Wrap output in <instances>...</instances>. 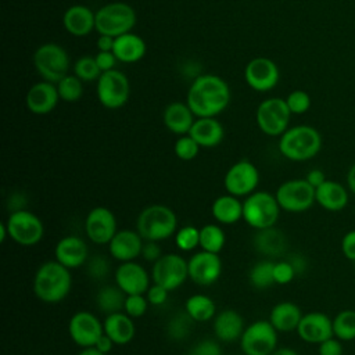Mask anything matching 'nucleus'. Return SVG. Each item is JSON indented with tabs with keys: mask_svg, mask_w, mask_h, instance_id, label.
Segmentation results:
<instances>
[{
	"mask_svg": "<svg viewBox=\"0 0 355 355\" xmlns=\"http://www.w3.org/2000/svg\"><path fill=\"white\" fill-rule=\"evenodd\" d=\"M186 103L197 118L216 116L230 103L229 85L218 75H200L191 83Z\"/></svg>",
	"mask_w": 355,
	"mask_h": 355,
	"instance_id": "obj_1",
	"label": "nucleus"
},
{
	"mask_svg": "<svg viewBox=\"0 0 355 355\" xmlns=\"http://www.w3.org/2000/svg\"><path fill=\"white\" fill-rule=\"evenodd\" d=\"M72 287V276L68 268L58 261L43 262L33 276V294L46 304H57L68 297Z\"/></svg>",
	"mask_w": 355,
	"mask_h": 355,
	"instance_id": "obj_2",
	"label": "nucleus"
},
{
	"mask_svg": "<svg viewBox=\"0 0 355 355\" xmlns=\"http://www.w3.org/2000/svg\"><path fill=\"white\" fill-rule=\"evenodd\" d=\"M322 150V136L311 125H295L279 137V151L288 161L304 162L312 159Z\"/></svg>",
	"mask_w": 355,
	"mask_h": 355,
	"instance_id": "obj_3",
	"label": "nucleus"
},
{
	"mask_svg": "<svg viewBox=\"0 0 355 355\" xmlns=\"http://www.w3.org/2000/svg\"><path fill=\"white\" fill-rule=\"evenodd\" d=\"M136 230L144 240L159 243L175 236L178 230V216L168 205L151 204L139 214Z\"/></svg>",
	"mask_w": 355,
	"mask_h": 355,
	"instance_id": "obj_4",
	"label": "nucleus"
},
{
	"mask_svg": "<svg viewBox=\"0 0 355 355\" xmlns=\"http://www.w3.org/2000/svg\"><path fill=\"white\" fill-rule=\"evenodd\" d=\"M280 211L276 196L269 191H254L243 201V219L255 230L275 226Z\"/></svg>",
	"mask_w": 355,
	"mask_h": 355,
	"instance_id": "obj_5",
	"label": "nucleus"
},
{
	"mask_svg": "<svg viewBox=\"0 0 355 355\" xmlns=\"http://www.w3.org/2000/svg\"><path fill=\"white\" fill-rule=\"evenodd\" d=\"M136 25V11L122 1H112L96 11V31L100 35L118 37L132 32Z\"/></svg>",
	"mask_w": 355,
	"mask_h": 355,
	"instance_id": "obj_6",
	"label": "nucleus"
},
{
	"mask_svg": "<svg viewBox=\"0 0 355 355\" xmlns=\"http://www.w3.org/2000/svg\"><path fill=\"white\" fill-rule=\"evenodd\" d=\"M33 65L43 80L57 83L69 71V57L65 49L57 43H44L33 53Z\"/></svg>",
	"mask_w": 355,
	"mask_h": 355,
	"instance_id": "obj_7",
	"label": "nucleus"
},
{
	"mask_svg": "<svg viewBox=\"0 0 355 355\" xmlns=\"http://www.w3.org/2000/svg\"><path fill=\"white\" fill-rule=\"evenodd\" d=\"M4 223L10 239L24 247L36 245L44 236V225L42 219L28 209L12 211Z\"/></svg>",
	"mask_w": 355,
	"mask_h": 355,
	"instance_id": "obj_8",
	"label": "nucleus"
},
{
	"mask_svg": "<svg viewBox=\"0 0 355 355\" xmlns=\"http://www.w3.org/2000/svg\"><path fill=\"white\" fill-rule=\"evenodd\" d=\"M291 115L286 98L269 97L258 105L255 121L262 133L272 137H280L288 129Z\"/></svg>",
	"mask_w": 355,
	"mask_h": 355,
	"instance_id": "obj_9",
	"label": "nucleus"
},
{
	"mask_svg": "<svg viewBox=\"0 0 355 355\" xmlns=\"http://www.w3.org/2000/svg\"><path fill=\"white\" fill-rule=\"evenodd\" d=\"M277 330L269 320H255L245 326L239 343L244 355H270L277 348Z\"/></svg>",
	"mask_w": 355,
	"mask_h": 355,
	"instance_id": "obj_10",
	"label": "nucleus"
},
{
	"mask_svg": "<svg viewBox=\"0 0 355 355\" xmlns=\"http://www.w3.org/2000/svg\"><path fill=\"white\" fill-rule=\"evenodd\" d=\"M275 196L280 208L291 214L305 212L316 202L315 187H312L305 178L283 182Z\"/></svg>",
	"mask_w": 355,
	"mask_h": 355,
	"instance_id": "obj_11",
	"label": "nucleus"
},
{
	"mask_svg": "<svg viewBox=\"0 0 355 355\" xmlns=\"http://www.w3.org/2000/svg\"><path fill=\"white\" fill-rule=\"evenodd\" d=\"M97 98L100 104L108 110L123 107L130 96L129 79L119 69L103 72L97 79Z\"/></svg>",
	"mask_w": 355,
	"mask_h": 355,
	"instance_id": "obj_12",
	"label": "nucleus"
},
{
	"mask_svg": "<svg viewBox=\"0 0 355 355\" xmlns=\"http://www.w3.org/2000/svg\"><path fill=\"white\" fill-rule=\"evenodd\" d=\"M187 277H189L187 259H184L179 254L169 252V254L161 255V258L153 263V268H151L153 283L161 284L168 291L176 290L180 286H183Z\"/></svg>",
	"mask_w": 355,
	"mask_h": 355,
	"instance_id": "obj_13",
	"label": "nucleus"
},
{
	"mask_svg": "<svg viewBox=\"0 0 355 355\" xmlns=\"http://www.w3.org/2000/svg\"><path fill=\"white\" fill-rule=\"evenodd\" d=\"M259 184L258 168L248 159H240L234 162L225 173L223 186L225 190L236 197H247L257 191Z\"/></svg>",
	"mask_w": 355,
	"mask_h": 355,
	"instance_id": "obj_14",
	"label": "nucleus"
},
{
	"mask_svg": "<svg viewBox=\"0 0 355 355\" xmlns=\"http://www.w3.org/2000/svg\"><path fill=\"white\" fill-rule=\"evenodd\" d=\"M68 334L71 340L80 348L94 347L97 340L104 334L103 322L92 312H75L68 323Z\"/></svg>",
	"mask_w": 355,
	"mask_h": 355,
	"instance_id": "obj_15",
	"label": "nucleus"
},
{
	"mask_svg": "<svg viewBox=\"0 0 355 355\" xmlns=\"http://www.w3.org/2000/svg\"><path fill=\"white\" fill-rule=\"evenodd\" d=\"M189 279L201 287L214 284L222 275V261L219 254L204 250L197 251L187 259Z\"/></svg>",
	"mask_w": 355,
	"mask_h": 355,
	"instance_id": "obj_16",
	"label": "nucleus"
},
{
	"mask_svg": "<svg viewBox=\"0 0 355 355\" xmlns=\"http://www.w3.org/2000/svg\"><path fill=\"white\" fill-rule=\"evenodd\" d=\"M118 232L116 218L107 207H94L85 219V233L94 244H108Z\"/></svg>",
	"mask_w": 355,
	"mask_h": 355,
	"instance_id": "obj_17",
	"label": "nucleus"
},
{
	"mask_svg": "<svg viewBox=\"0 0 355 355\" xmlns=\"http://www.w3.org/2000/svg\"><path fill=\"white\" fill-rule=\"evenodd\" d=\"M279 67L266 57H255L244 68V79L255 92L272 90L279 83Z\"/></svg>",
	"mask_w": 355,
	"mask_h": 355,
	"instance_id": "obj_18",
	"label": "nucleus"
},
{
	"mask_svg": "<svg viewBox=\"0 0 355 355\" xmlns=\"http://www.w3.org/2000/svg\"><path fill=\"white\" fill-rule=\"evenodd\" d=\"M114 280L126 295L146 294L151 286V275H148L143 265L135 261L121 262L114 272Z\"/></svg>",
	"mask_w": 355,
	"mask_h": 355,
	"instance_id": "obj_19",
	"label": "nucleus"
},
{
	"mask_svg": "<svg viewBox=\"0 0 355 355\" xmlns=\"http://www.w3.org/2000/svg\"><path fill=\"white\" fill-rule=\"evenodd\" d=\"M298 337L308 344H320L333 337V319L324 312L304 313L297 327Z\"/></svg>",
	"mask_w": 355,
	"mask_h": 355,
	"instance_id": "obj_20",
	"label": "nucleus"
},
{
	"mask_svg": "<svg viewBox=\"0 0 355 355\" xmlns=\"http://www.w3.org/2000/svg\"><path fill=\"white\" fill-rule=\"evenodd\" d=\"M60 101L57 85L42 80L32 85L26 93V108L35 115H46L51 112Z\"/></svg>",
	"mask_w": 355,
	"mask_h": 355,
	"instance_id": "obj_21",
	"label": "nucleus"
},
{
	"mask_svg": "<svg viewBox=\"0 0 355 355\" xmlns=\"http://www.w3.org/2000/svg\"><path fill=\"white\" fill-rule=\"evenodd\" d=\"M144 244V239L140 236L137 230L122 229L115 233L111 241L107 244L110 255L119 261L128 262L136 259L141 255V248Z\"/></svg>",
	"mask_w": 355,
	"mask_h": 355,
	"instance_id": "obj_22",
	"label": "nucleus"
},
{
	"mask_svg": "<svg viewBox=\"0 0 355 355\" xmlns=\"http://www.w3.org/2000/svg\"><path fill=\"white\" fill-rule=\"evenodd\" d=\"M55 261L68 269L83 266L89 259V248L83 239L78 236H65L58 240L54 248Z\"/></svg>",
	"mask_w": 355,
	"mask_h": 355,
	"instance_id": "obj_23",
	"label": "nucleus"
},
{
	"mask_svg": "<svg viewBox=\"0 0 355 355\" xmlns=\"http://www.w3.org/2000/svg\"><path fill=\"white\" fill-rule=\"evenodd\" d=\"M315 198L320 208L329 212H340L348 205L349 190L344 184L327 179L315 189Z\"/></svg>",
	"mask_w": 355,
	"mask_h": 355,
	"instance_id": "obj_24",
	"label": "nucleus"
},
{
	"mask_svg": "<svg viewBox=\"0 0 355 355\" xmlns=\"http://www.w3.org/2000/svg\"><path fill=\"white\" fill-rule=\"evenodd\" d=\"M62 25L72 36H87L96 29V12L83 4L71 6L62 15Z\"/></svg>",
	"mask_w": 355,
	"mask_h": 355,
	"instance_id": "obj_25",
	"label": "nucleus"
},
{
	"mask_svg": "<svg viewBox=\"0 0 355 355\" xmlns=\"http://www.w3.org/2000/svg\"><path fill=\"white\" fill-rule=\"evenodd\" d=\"M104 334H107L115 345L129 344L136 334V326L133 318H130L123 311L105 315L103 322Z\"/></svg>",
	"mask_w": 355,
	"mask_h": 355,
	"instance_id": "obj_26",
	"label": "nucleus"
},
{
	"mask_svg": "<svg viewBox=\"0 0 355 355\" xmlns=\"http://www.w3.org/2000/svg\"><path fill=\"white\" fill-rule=\"evenodd\" d=\"M244 329V319L237 311L225 309L214 318V334L222 343L239 341Z\"/></svg>",
	"mask_w": 355,
	"mask_h": 355,
	"instance_id": "obj_27",
	"label": "nucleus"
},
{
	"mask_svg": "<svg viewBox=\"0 0 355 355\" xmlns=\"http://www.w3.org/2000/svg\"><path fill=\"white\" fill-rule=\"evenodd\" d=\"M194 116L196 115L193 114L187 103L173 101L165 107L162 114V121L168 130H171L175 135L183 136V135H189L196 121Z\"/></svg>",
	"mask_w": 355,
	"mask_h": 355,
	"instance_id": "obj_28",
	"label": "nucleus"
},
{
	"mask_svg": "<svg viewBox=\"0 0 355 355\" xmlns=\"http://www.w3.org/2000/svg\"><path fill=\"white\" fill-rule=\"evenodd\" d=\"M252 245L254 248L269 258L280 257L287 250V237L284 233L275 226L255 230L252 236Z\"/></svg>",
	"mask_w": 355,
	"mask_h": 355,
	"instance_id": "obj_29",
	"label": "nucleus"
},
{
	"mask_svg": "<svg viewBox=\"0 0 355 355\" xmlns=\"http://www.w3.org/2000/svg\"><path fill=\"white\" fill-rule=\"evenodd\" d=\"M189 135L200 144V147L211 148L216 147L223 140L225 130L215 116H205L194 121Z\"/></svg>",
	"mask_w": 355,
	"mask_h": 355,
	"instance_id": "obj_30",
	"label": "nucleus"
},
{
	"mask_svg": "<svg viewBox=\"0 0 355 355\" xmlns=\"http://www.w3.org/2000/svg\"><path fill=\"white\" fill-rule=\"evenodd\" d=\"M302 315V311L295 302L282 301L270 309L269 322L279 333H290L297 330Z\"/></svg>",
	"mask_w": 355,
	"mask_h": 355,
	"instance_id": "obj_31",
	"label": "nucleus"
},
{
	"mask_svg": "<svg viewBox=\"0 0 355 355\" xmlns=\"http://www.w3.org/2000/svg\"><path fill=\"white\" fill-rule=\"evenodd\" d=\"M147 51V46L143 37L136 33L128 32L115 37L112 53L119 62L133 64L140 61Z\"/></svg>",
	"mask_w": 355,
	"mask_h": 355,
	"instance_id": "obj_32",
	"label": "nucleus"
},
{
	"mask_svg": "<svg viewBox=\"0 0 355 355\" xmlns=\"http://www.w3.org/2000/svg\"><path fill=\"white\" fill-rule=\"evenodd\" d=\"M214 219L220 225H233L243 219V201L232 194H222L211 205Z\"/></svg>",
	"mask_w": 355,
	"mask_h": 355,
	"instance_id": "obj_33",
	"label": "nucleus"
},
{
	"mask_svg": "<svg viewBox=\"0 0 355 355\" xmlns=\"http://www.w3.org/2000/svg\"><path fill=\"white\" fill-rule=\"evenodd\" d=\"M184 311L194 322H208L216 315V306L211 297L193 294L184 302Z\"/></svg>",
	"mask_w": 355,
	"mask_h": 355,
	"instance_id": "obj_34",
	"label": "nucleus"
},
{
	"mask_svg": "<svg viewBox=\"0 0 355 355\" xmlns=\"http://www.w3.org/2000/svg\"><path fill=\"white\" fill-rule=\"evenodd\" d=\"M126 294L115 286H103L96 294V305L105 315L123 311Z\"/></svg>",
	"mask_w": 355,
	"mask_h": 355,
	"instance_id": "obj_35",
	"label": "nucleus"
},
{
	"mask_svg": "<svg viewBox=\"0 0 355 355\" xmlns=\"http://www.w3.org/2000/svg\"><path fill=\"white\" fill-rule=\"evenodd\" d=\"M226 243V234L219 225L207 223L200 227V248L219 254Z\"/></svg>",
	"mask_w": 355,
	"mask_h": 355,
	"instance_id": "obj_36",
	"label": "nucleus"
},
{
	"mask_svg": "<svg viewBox=\"0 0 355 355\" xmlns=\"http://www.w3.org/2000/svg\"><path fill=\"white\" fill-rule=\"evenodd\" d=\"M333 334L343 343L355 340V311L354 309H343L333 318Z\"/></svg>",
	"mask_w": 355,
	"mask_h": 355,
	"instance_id": "obj_37",
	"label": "nucleus"
},
{
	"mask_svg": "<svg viewBox=\"0 0 355 355\" xmlns=\"http://www.w3.org/2000/svg\"><path fill=\"white\" fill-rule=\"evenodd\" d=\"M273 268H275V262L268 259L254 263L248 272V280L251 286L255 288L263 290L276 284L275 276H273Z\"/></svg>",
	"mask_w": 355,
	"mask_h": 355,
	"instance_id": "obj_38",
	"label": "nucleus"
},
{
	"mask_svg": "<svg viewBox=\"0 0 355 355\" xmlns=\"http://www.w3.org/2000/svg\"><path fill=\"white\" fill-rule=\"evenodd\" d=\"M196 322L189 316L186 311L173 315L166 323V334L173 341H183L190 336L193 324Z\"/></svg>",
	"mask_w": 355,
	"mask_h": 355,
	"instance_id": "obj_39",
	"label": "nucleus"
},
{
	"mask_svg": "<svg viewBox=\"0 0 355 355\" xmlns=\"http://www.w3.org/2000/svg\"><path fill=\"white\" fill-rule=\"evenodd\" d=\"M57 90L60 94V100L67 103H75L80 100L83 94L82 80L76 75H65L57 83Z\"/></svg>",
	"mask_w": 355,
	"mask_h": 355,
	"instance_id": "obj_40",
	"label": "nucleus"
},
{
	"mask_svg": "<svg viewBox=\"0 0 355 355\" xmlns=\"http://www.w3.org/2000/svg\"><path fill=\"white\" fill-rule=\"evenodd\" d=\"M101 69L97 65L94 57L82 55L73 64V75H76L82 82H93L97 80L101 75Z\"/></svg>",
	"mask_w": 355,
	"mask_h": 355,
	"instance_id": "obj_41",
	"label": "nucleus"
},
{
	"mask_svg": "<svg viewBox=\"0 0 355 355\" xmlns=\"http://www.w3.org/2000/svg\"><path fill=\"white\" fill-rule=\"evenodd\" d=\"M173 239H175L176 247L180 251H184V252L193 251L197 247H200V229L193 225L183 226L176 230Z\"/></svg>",
	"mask_w": 355,
	"mask_h": 355,
	"instance_id": "obj_42",
	"label": "nucleus"
},
{
	"mask_svg": "<svg viewBox=\"0 0 355 355\" xmlns=\"http://www.w3.org/2000/svg\"><path fill=\"white\" fill-rule=\"evenodd\" d=\"M200 144L190 136V135H183L180 136L173 146L175 155L182 159V161H191L198 155L200 151Z\"/></svg>",
	"mask_w": 355,
	"mask_h": 355,
	"instance_id": "obj_43",
	"label": "nucleus"
},
{
	"mask_svg": "<svg viewBox=\"0 0 355 355\" xmlns=\"http://www.w3.org/2000/svg\"><path fill=\"white\" fill-rule=\"evenodd\" d=\"M86 272L94 280H104L111 270L110 259L104 255H93L87 259Z\"/></svg>",
	"mask_w": 355,
	"mask_h": 355,
	"instance_id": "obj_44",
	"label": "nucleus"
},
{
	"mask_svg": "<svg viewBox=\"0 0 355 355\" xmlns=\"http://www.w3.org/2000/svg\"><path fill=\"white\" fill-rule=\"evenodd\" d=\"M286 103L291 114L301 115L311 108V96L305 90L297 89L288 93V96L286 97Z\"/></svg>",
	"mask_w": 355,
	"mask_h": 355,
	"instance_id": "obj_45",
	"label": "nucleus"
},
{
	"mask_svg": "<svg viewBox=\"0 0 355 355\" xmlns=\"http://www.w3.org/2000/svg\"><path fill=\"white\" fill-rule=\"evenodd\" d=\"M148 301L146 294H133V295H126L125 298V305H123V312L128 313L130 318L137 319L141 318L147 309H148Z\"/></svg>",
	"mask_w": 355,
	"mask_h": 355,
	"instance_id": "obj_46",
	"label": "nucleus"
},
{
	"mask_svg": "<svg viewBox=\"0 0 355 355\" xmlns=\"http://www.w3.org/2000/svg\"><path fill=\"white\" fill-rule=\"evenodd\" d=\"M186 355H223V352L215 340L204 338L191 345Z\"/></svg>",
	"mask_w": 355,
	"mask_h": 355,
	"instance_id": "obj_47",
	"label": "nucleus"
},
{
	"mask_svg": "<svg viewBox=\"0 0 355 355\" xmlns=\"http://www.w3.org/2000/svg\"><path fill=\"white\" fill-rule=\"evenodd\" d=\"M295 275L297 273H295L293 265L287 259L275 262L273 276H275L276 284H288L295 277Z\"/></svg>",
	"mask_w": 355,
	"mask_h": 355,
	"instance_id": "obj_48",
	"label": "nucleus"
},
{
	"mask_svg": "<svg viewBox=\"0 0 355 355\" xmlns=\"http://www.w3.org/2000/svg\"><path fill=\"white\" fill-rule=\"evenodd\" d=\"M168 290L165 287H162L161 284H157V283H153L148 290L146 291V297H147V301L150 305H154V306H159L162 304H165V301L168 300Z\"/></svg>",
	"mask_w": 355,
	"mask_h": 355,
	"instance_id": "obj_49",
	"label": "nucleus"
},
{
	"mask_svg": "<svg viewBox=\"0 0 355 355\" xmlns=\"http://www.w3.org/2000/svg\"><path fill=\"white\" fill-rule=\"evenodd\" d=\"M343 341L334 336L318 344V355H343Z\"/></svg>",
	"mask_w": 355,
	"mask_h": 355,
	"instance_id": "obj_50",
	"label": "nucleus"
},
{
	"mask_svg": "<svg viewBox=\"0 0 355 355\" xmlns=\"http://www.w3.org/2000/svg\"><path fill=\"white\" fill-rule=\"evenodd\" d=\"M341 247V252L343 255L348 259V261H355V229L348 230L340 243Z\"/></svg>",
	"mask_w": 355,
	"mask_h": 355,
	"instance_id": "obj_51",
	"label": "nucleus"
},
{
	"mask_svg": "<svg viewBox=\"0 0 355 355\" xmlns=\"http://www.w3.org/2000/svg\"><path fill=\"white\" fill-rule=\"evenodd\" d=\"M98 68L101 69V72H107L111 69H115V65L118 62V58L115 57V54L112 51H98L94 55Z\"/></svg>",
	"mask_w": 355,
	"mask_h": 355,
	"instance_id": "obj_52",
	"label": "nucleus"
},
{
	"mask_svg": "<svg viewBox=\"0 0 355 355\" xmlns=\"http://www.w3.org/2000/svg\"><path fill=\"white\" fill-rule=\"evenodd\" d=\"M161 247L158 244V241H147L144 240L143 248H141V257L147 261V262H155L157 259L161 258Z\"/></svg>",
	"mask_w": 355,
	"mask_h": 355,
	"instance_id": "obj_53",
	"label": "nucleus"
},
{
	"mask_svg": "<svg viewBox=\"0 0 355 355\" xmlns=\"http://www.w3.org/2000/svg\"><path fill=\"white\" fill-rule=\"evenodd\" d=\"M305 179H306V182H308L312 187H315V189L319 187L322 183H324V182L327 180L324 172H323L322 169H319V168H313V169L308 171Z\"/></svg>",
	"mask_w": 355,
	"mask_h": 355,
	"instance_id": "obj_54",
	"label": "nucleus"
},
{
	"mask_svg": "<svg viewBox=\"0 0 355 355\" xmlns=\"http://www.w3.org/2000/svg\"><path fill=\"white\" fill-rule=\"evenodd\" d=\"M115 37L110 35H100L97 39V50L98 51H112L114 50Z\"/></svg>",
	"mask_w": 355,
	"mask_h": 355,
	"instance_id": "obj_55",
	"label": "nucleus"
},
{
	"mask_svg": "<svg viewBox=\"0 0 355 355\" xmlns=\"http://www.w3.org/2000/svg\"><path fill=\"white\" fill-rule=\"evenodd\" d=\"M287 261L293 265V268H294V270H295L297 275L305 272V269H306V261H305V258H304L302 255H300V254H291Z\"/></svg>",
	"mask_w": 355,
	"mask_h": 355,
	"instance_id": "obj_56",
	"label": "nucleus"
},
{
	"mask_svg": "<svg viewBox=\"0 0 355 355\" xmlns=\"http://www.w3.org/2000/svg\"><path fill=\"white\" fill-rule=\"evenodd\" d=\"M114 341L107 336V334H103L98 340H97V343H96V348L98 349V351H101L103 354H108V352H111L112 351V348H114Z\"/></svg>",
	"mask_w": 355,
	"mask_h": 355,
	"instance_id": "obj_57",
	"label": "nucleus"
},
{
	"mask_svg": "<svg viewBox=\"0 0 355 355\" xmlns=\"http://www.w3.org/2000/svg\"><path fill=\"white\" fill-rule=\"evenodd\" d=\"M345 183H347L349 193H352L355 196V162L348 168V172L345 176Z\"/></svg>",
	"mask_w": 355,
	"mask_h": 355,
	"instance_id": "obj_58",
	"label": "nucleus"
},
{
	"mask_svg": "<svg viewBox=\"0 0 355 355\" xmlns=\"http://www.w3.org/2000/svg\"><path fill=\"white\" fill-rule=\"evenodd\" d=\"M270 355H300V354L293 348L283 347V348H276Z\"/></svg>",
	"mask_w": 355,
	"mask_h": 355,
	"instance_id": "obj_59",
	"label": "nucleus"
},
{
	"mask_svg": "<svg viewBox=\"0 0 355 355\" xmlns=\"http://www.w3.org/2000/svg\"><path fill=\"white\" fill-rule=\"evenodd\" d=\"M78 355H105V354L98 351L96 347H87V348H82V351Z\"/></svg>",
	"mask_w": 355,
	"mask_h": 355,
	"instance_id": "obj_60",
	"label": "nucleus"
},
{
	"mask_svg": "<svg viewBox=\"0 0 355 355\" xmlns=\"http://www.w3.org/2000/svg\"><path fill=\"white\" fill-rule=\"evenodd\" d=\"M7 237H10L8 236V230H7V226H6V223L3 222L1 225H0V241L3 243V241H6V239Z\"/></svg>",
	"mask_w": 355,
	"mask_h": 355,
	"instance_id": "obj_61",
	"label": "nucleus"
},
{
	"mask_svg": "<svg viewBox=\"0 0 355 355\" xmlns=\"http://www.w3.org/2000/svg\"><path fill=\"white\" fill-rule=\"evenodd\" d=\"M354 216H355V205H354Z\"/></svg>",
	"mask_w": 355,
	"mask_h": 355,
	"instance_id": "obj_62",
	"label": "nucleus"
},
{
	"mask_svg": "<svg viewBox=\"0 0 355 355\" xmlns=\"http://www.w3.org/2000/svg\"><path fill=\"white\" fill-rule=\"evenodd\" d=\"M354 268H355V261H354Z\"/></svg>",
	"mask_w": 355,
	"mask_h": 355,
	"instance_id": "obj_63",
	"label": "nucleus"
},
{
	"mask_svg": "<svg viewBox=\"0 0 355 355\" xmlns=\"http://www.w3.org/2000/svg\"><path fill=\"white\" fill-rule=\"evenodd\" d=\"M243 355H244V354H243Z\"/></svg>",
	"mask_w": 355,
	"mask_h": 355,
	"instance_id": "obj_64",
	"label": "nucleus"
}]
</instances>
